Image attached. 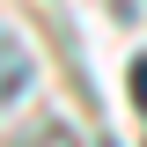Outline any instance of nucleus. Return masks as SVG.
<instances>
[{
  "label": "nucleus",
  "mask_w": 147,
  "mask_h": 147,
  "mask_svg": "<svg viewBox=\"0 0 147 147\" xmlns=\"http://www.w3.org/2000/svg\"><path fill=\"white\" fill-rule=\"evenodd\" d=\"M30 88V52H22V37H0V103H15Z\"/></svg>",
  "instance_id": "obj_1"
},
{
  "label": "nucleus",
  "mask_w": 147,
  "mask_h": 147,
  "mask_svg": "<svg viewBox=\"0 0 147 147\" xmlns=\"http://www.w3.org/2000/svg\"><path fill=\"white\" fill-rule=\"evenodd\" d=\"M132 103L147 110V59H132Z\"/></svg>",
  "instance_id": "obj_2"
},
{
  "label": "nucleus",
  "mask_w": 147,
  "mask_h": 147,
  "mask_svg": "<svg viewBox=\"0 0 147 147\" xmlns=\"http://www.w3.org/2000/svg\"><path fill=\"white\" fill-rule=\"evenodd\" d=\"M30 147H74V140H66V132H44V140H30Z\"/></svg>",
  "instance_id": "obj_3"
}]
</instances>
